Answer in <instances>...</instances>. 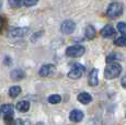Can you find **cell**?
Segmentation results:
<instances>
[{
  "label": "cell",
  "mask_w": 126,
  "mask_h": 125,
  "mask_svg": "<svg viewBox=\"0 0 126 125\" xmlns=\"http://www.w3.org/2000/svg\"><path fill=\"white\" fill-rule=\"evenodd\" d=\"M122 73V67L117 62H111L106 66L105 70H104V77L106 79H114L118 77Z\"/></svg>",
  "instance_id": "1"
},
{
  "label": "cell",
  "mask_w": 126,
  "mask_h": 125,
  "mask_svg": "<svg viewBox=\"0 0 126 125\" xmlns=\"http://www.w3.org/2000/svg\"><path fill=\"white\" fill-rule=\"evenodd\" d=\"M122 13H123V6L120 2H112L108 7V10H106V16L112 19L117 18Z\"/></svg>",
  "instance_id": "2"
},
{
  "label": "cell",
  "mask_w": 126,
  "mask_h": 125,
  "mask_svg": "<svg viewBox=\"0 0 126 125\" xmlns=\"http://www.w3.org/2000/svg\"><path fill=\"white\" fill-rule=\"evenodd\" d=\"M86 48L81 45H72L66 48V55L68 57H80L84 54Z\"/></svg>",
  "instance_id": "3"
},
{
  "label": "cell",
  "mask_w": 126,
  "mask_h": 125,
  "mask_svg": "<svg viewBox=\"0 0 126 125\" xmlns=\"http://www.w3.org/2000/svg\"><path fill=\"white\" fill-rule=\"evenodd\" d=\"M83 73H84V67L80 64H76L70 69V71L68 73V77L70 79H79L83 75Z\"/></svg>",
  "instance_id": "4"
},
{
  "label": "cell",
  "mask_w": 126,
  "mask_h": 125,
  "mask_svg": "<svg viewBox=\"0 0 126 125\" xmlns=\"http://www.w3.org/2000/svg\"><path fill=\"white\" fill-rule=\"evenodd\" d=\"M76 30V23L72 20H65L60 25V31L64 34H71Z\"/></svg>",
  "instance_id": "5"
},
{
  "label": "cell",
  "mask_w": 126,
  "mask_h": 125,
  "mask_svg": "<svg viewBox=\"0 0 126 125\" xmlns=\"http://www.w3.org/2000/svg\"><path fill=\"white\" fill-rule=\"evenodd\" d=\"M29 29L28 28H13L9 30V34L12 37H23L28 34Z\"/></svg>",
  "instance_id": "6"
},
{
  "label": "cell",
  "mask_w": 126,
  "mask_h": 125,
  "mask_svg": "<svg viewBox=\"0 0 126 125\" xmlns=\"http://www.w3.org/2000/svg\"><path fill=\"white\" fill-rule=\"evenodd\" d=\"M54 73H55V66L54 65H50V64L42 66L40 69V71H38V74H40L42 77H48V76L53 75Z\"/></svg>",
  "instance_id": "7"
},
{
  "label": "cell",
  "mask_w": 126,
  "mask_h": 125,
  "mask_svg": "<svg viewBox=\"0 0 126 125\" xmlns=\"http://www.w3.org/2000/svg\"><path fill=\"white\" fill-rule=\"evenodd\" d=\"M83 112L80 111V110H72L71 112H70L69 114V119L70 121L72 122H76V123H78V122H81L82 120H83Z\"/></svg>",
  "instance_id": "8"
},
{
  "label": "cell",
  "mask_w": 126,
  "mask_h": 125,
  "mask_svg": "<svg viewBox=\"0 0 126 125\" xmlns=\"http://www.w3.org/2000/svg\"><path fill=\"white\" fill-rule=\"evenodd\" d=\"M25 77V73L22 70V69H13V70L10 73V78L11 80L13 81H20Z\"/></svg>",
  "instance_id": "9"
},
{
  "label": "cell",
  "mask_w": 126,
  "mask_h": 125,
  "mask_svg": "<svg viewBox=\"0 0 126 125\" xmlns=\"http://www.w3.org/2000/svg\"><path fill=\"white\" fill-rule=\"evenodd\" d=\"M98 69H92L90 71V74H89V79H88V82L89 85L92 86V87H94V86H98L99 83V78H98Z\"/></svg>",
  "instance_id": "10"
},
{
  "label": "cell",
  "mask_w": 126,
  "mask_h": 125,
  "mask_svg": "<svg viewBox=\"0 0 126 125\" xmlns=\"http://www.w3.org/2000/svg\"><path fill=\"white\" fill-rule=\"evenodd\" d=\"M114 34H115V31H114V28H113L112 25H105L102 29V31H101V35H102L103 37H106V38L112 37Z\"/></svg>",
  "instance_id": "11"
},
{
  "label": "cell",
  "mask_w": 126,
  "mask_h": 125,
  "mask_svg": "<svg viewBox=\"0 0 126 125\" xmlns=\"http://www.w3.org/2000/svg\"><path fill=\"white\" fill-rule=\"evenodd\" d=\"M78 101L82 104H89L92 101V97L88 92H80L78 94Z\"/></svg>",
  "instance_id": "12"
},
{
  "label": "cell",
  "mask_w": 126,
  "mask_h": 125,
  "mask_svg": "<svg viewBox=\"0 0 126 125\" xmlns=\"http://www.w3.org/2000/svg\"><path fill=\"white\" fill-rule=\"evenodd\" d=\"M30 109V102L29 101H20L16 104V110L20 112H28Z\"/></svg>",
  "instance_id": "13"
},
{
  "label": "cell",
  "mask_w": 126,
  "mask_h": 125,
  "mask_svg": "<svg viewBox=\"0 0 126 125\" xmlns=\"http://www.w3.org/2000/svg\"><path fill=\"white\" fill-rule=\"evenodd\" d=\"M84 34H86V37L88 38V40H93L94 37H95V29L93 28L92 25H88L86 28V30H84Z\"/></svg>",
  "instance_id": "14"
},
{
  "label": "cell",
  "mask_w": 126,
  "mask_h": 125,
  "mask_svg": "<svg viewBox=\"0 0 126 125\" xmlns=\"http://www.w3.org/2000/svg\"><path fill=\"white\" fill-rule=\"evenodd\" d=\"M1 112L4 115H13V111H14V107L12 104H3L1 107Z\"/></svg>",
  "instance_id": "15"
},
{
  "label": "cell",
  "mask_w": 126,
  "mask_h": 125,
  "mask_svg": "<svg viewBox=\"0 0 126 125\" xmlns=\"http://www.w3.org/2000/svg\"><path fill=\"white\" fill-rule=\"evenodd\" d=\"M20 93H21V88L19 86H13V87H11L9 89V95L11 98H13V99L18 97Z\"/></svg>",
  "instance_id": "16"
},
{
  "label": "cell",
  "mask_w": 126,
  "mask_h": 125,
  "mask_svg": "<svg viewBox=\"0 0 126 125\" xmlns=\"http://www.w3.org/2000/svg\"><path fill=\"white\" fill-rule=\"evenodd\" d=\"M120 59H122V55L118 54V53H113V54L108 56L106 62H108L109 64H111V62H114V61H120Z\"/></svg>",
  "instance_id": "17"
},
{
  "label": "cell",
  "mask_w": 126,
  "mask_h": 125,
  "mask_svg": "<svg viewBox=\"0 0 126 125\" xmlns=\"http://www.w3.org/2000/svg\"><path fill=\"white\" fill-rule=\"evenodd\" d=\"M47 100L50 104H57V103H59L60 101H62V97H60L59 94H52L48 97Z\"/></svg>",
  "instance_id": "18"
},
{
  "label": "cell",
  "mask_w": 126,
  "mask_h": 125,
  "mask_svg": "<svg viewBox=\"0 0 126 125\" xmlns=\"http://www.w3.org/2000/svg\"><path fill=\"white\" fill-rule=\"evenodd\" d=\"M114 44L118 47H125L126 46V36L122 35L121 37L116 38V40L114 41Z\"/></svg>",
  "instance_id": "19"
},
{
  "label": "cell",
  "mask_w": 126,
  "mask_h": 125,
  "mask_svg": "<svg viewBox=\"0 0 126 125\" xmlns=\"http://www.w3.org/2000/svg\"><path fill=\"white\" fill-rule=\"evenodd\" d=\"M9 4L12 8H19L24 4V0H9Z\"/></svg>",
  "instance_id": "20"
},
{
  "label": "cell",
  "mask_w": 126,
  "mask_h": 125,
  "mask_svg": "<svg viewBox=\"0 0 126 125\" xmlns=\"http://www.w3.org/2000/svg\"><path fill=\"white\" fill-rule=\"evenodd\" d=\"M117 30L118 32H121L123 35H126V23L125 22H120L117 24Z\"/></svg>",
  "instance_id": "21"
},
{
  "label": "cell",
  "mask_w": 126,
  "mask_h": 125,
  "mask_svg": "<svg viewBox=\"0 0 126 125\" xmlns=\"http://www.w3.org/2000/svg\"><path fill=\"white\" fill-rule=\"evenodd\" d=\"M14 121L16 120H13L12 115H4V122H6V124L12 125V124H14Z\"/></svg>",
  "instance_id": "22"
},
{
  "label": "cell",
  "mask_w": 126,
  "mask_h": 125,
  "mask_svg": "<svg viewBox=\"0 0 126 125\" xmlns=\"http://www.w3.org/2000/svg\"><path fill=\"white\" fill-rule=\"evenodd\" d=\"M38 2V0H24V6L25 7H33Z\"/></svg>",
  "instance_id": "23"
},
{
  "label": "cell",
  "mask_w": 126,
  "mask_h": 125,
  "mask_svg": "<svg viewBox=\"0 0 126 125\" xmlns=\"http://www.w3.org/2000/svg\"><path fill=\"white\" fill-rule=\"evenodd\" d=\"M14 125H29V122L24 121L22 119H18L14 121Z\"/></svg>",
  "instance_id": "24"
},
{
  "label": "cell",
  "mask_w": 126,
  "mask_h": 125,
  "mask_svg": "<svg viewBox=\"0 0 126 125\" xmlns=\"http://www.w3.org/2000/svg\"><path fill=\"white\" fill-rule=\"evenodd\" d=\"M121 83H122V87L126 88V76H124L122 78V80H121Z\"/></svg>",
  "instance_id": "25"
},
{
  "label": "cell",
  "mask_w": 126,
  "mask_h": 125,
  "mask_svg": "<svg viewBox=\"0 0 126 125\" xmlns=\"http://www.w3.org/2000/svg\"><path fill=\"white\" fill-rule=\"evenodd\" d=\"M2 26H3V19L0 18V30L2 29Z\"/></svg>",
  "instance_id": "26"
},
{
  "label": "cell",
  "mask_w": 126,
  "mask_h": 125,
  "mask_svg": "<svg viewBox=\"0 0 126 125\" xmlns=\"http://www.w3.org/2000/svg\"><path fill=\"white\" fill-rule=\"evenodd\" d=\"M0 112H1V110H0Z\"/></svg>",
  "instance_id": "27"
}]
</instances>
